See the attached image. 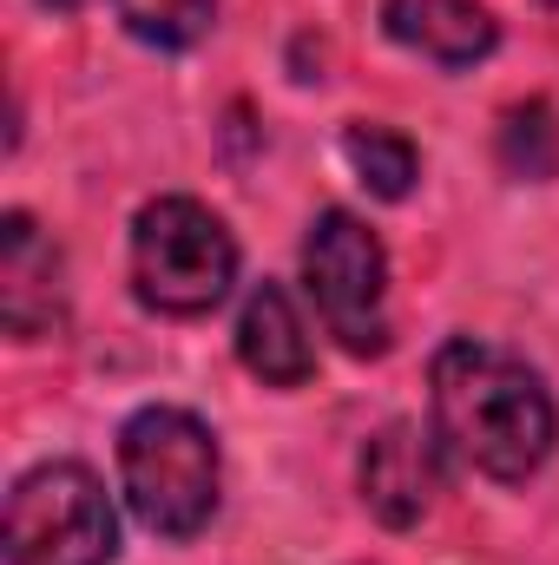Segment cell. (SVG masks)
Returning <instances> with one entry per match:
<instances>
[{
  "label": "cell",
  "instance_id": "1",
  "mask_svg": "<svg viewBox=\"0 0 559 565\" xmlns=\"http://www.w3.org/2000/svg\"><path fill=\"white\" fill-rule=\"evenodd\" d=\"M428 402H434V434L441 447L487 473V480H534L547 467L559 440V408L547 395V382L494 349V342H474V335H454L434 349V369H428Z\"/></svg>",
  "mask_w": 559,
  "mask_h": 565
},
{
  "label": "cell",
  "instance_id": "2",
  "mask_svg": "<svg viewBox=\"0 0 559 565\" xmlns=\"http://www.w3.org/2000/svg\"><path fill=\"white\" fill-rule=\"evenodd\" d=\"M119 480L126 500L158 540H198L218 513V434L191 408H139L119 427Z\"/></svg>",
  "mask_w": 559,
  "mask_h": 565
},
{
  "label": "cell",
  "instance_id": "3",
  "mask_svg": "<svg viewBox=\"0 0 559 565\" xmlns=\"http://www.w3.org/2000/svg\"><path fill=\"white\" fill-rule=\"evenodd\" d=\"M238 282V237L198 198H151L133 217V289L158 316H211Z\"/></svg>",
  "mask_w": 559,
  "mask_h": 565
},
{
  "label": "cell",
  "instance_id": "4",
  "mask_svg": "<svg viewBox=\"0 0 559 565\" xmlns=\"http://www.w3.org/2000/svg\"><path fill=\"white\" fill-rule=\"evenodd\" d=\"M119 520L93 467L46 460L7 493V565H113Z\"/></svg>",
  "mask_w": 559,
  "mask_h": 565
},
{
  "label": "cell",
  "instance_id": "5",
  "mask_svg": "<svg viewBox=\"0 0 559 565\" xmlns=\"http://www.w3.org/2000/svg\"><path fill=\"white\" fill-rule=\"evenodd\" d=\"M303 282L349 355L389 349V250L356 211H323L303 237Z\"/></svg>",
  "mask_w": 559,
  "mask_h": 565
},
{
  "label": "cell",
  "instance_id": "6",
  "mask_svg": "<svg viewBox=\"0 0 559 565\" xmlns=\"http://www.w3.org/2000/svg\"><path fill=\"white\" fill-rule=\"evenodd\" d=\"M362 507L382 520V526H415L421 513L434 507L441 480H447V447L434 427H415V422H389L369 447H362Z\"/></svg>",
  "mask_w": 559,
  "mask_h": 565
},
{
  "label": "cell",
  "instance_id": "7",
  "mask_svg": "<svg viewBox=\"0 0 559 565\" xmlns=\"http://www.w3.org/2000/svg\"><path fill=\"white\" fill-rule=\"evenodd\" d=\"M66 316V282H60V250L53 237H40V224L27 211L0 217V322L7 335L33 342L53 335Z\"/></svg>",
  "mask_w": 559,
  "mask_h": 565
},
{
  "label": "cell",
  "instance_id": "8",
  "mask_svg": "<svg viewBox=\"0 0 559 565\" xmlns=\"http://www.w3.org/2000/svg\"><path fill=\"white\" fill-rule=\"evenodd\" d=\"M382 33L447 73L481 66L500 46V20L481 0H382Z\"/></svg>",
  "mask_w": 559,
  "mask_h": 565
},
{
  "label": "cell",
  "instance_id": "9",
  "mask_svg": "<svg viewBox=\"0 0 559 565\" xmlns=\"http://www.w3.org/2000/svg\"><path fill=\"white\" fill-rule=\"evenodd\" d=\"M238 362L271 382V388H303L309 369H316V349H309V329L289 302L283 282H257L244 316H238Z\"/></svg>",
  "mask_w": 559,
  "mask_h": 565
},
{
  "label": "cell",
  "instance_id": "10",
  "mask_svg": "<svg viewBox=\"0 0 559 565\" xmlns=\"http://www.w3.org/2000/svg\"><path fill=\"white\" fill-rule=\"evenodd\" d=\"M342 158H349L356 178H362L376 198H389V204H402L421 178L415 145L402 139V132H389V126H349V132H342Z\"/></svg>",
  "mask_w": 559,
  "mask_h": 565
},
{
  "label": "cell",
  "instance_id": "11",
  "mask_svg": "<svg viewBox=\"0 0 559 565\" xmlns=\"http://www.w3.org/2000/svg\"><path fill=\"white\" fill-rule=\"evenodd\" d=\"M113 7H119L126 33L145 40V46H158V53L198 46L211 33V20H218V0H113Z\"/></svg>",
  "mask_w": 559,
  "mask_h": 565
},
{
  "label": "cell",
  "instance_id": "12",
  "mask_svg": "<svg viewBox=\"0 0 559 565\" xmlns=\"http://www.w3.org/2000/svg\"><path fill=\"white\" fill-rule=\"evenodd\" d=\"M500 164L514 178H534V184H547L559 171V126L547 99H527L500 119Z\"/></svg>",
  "mask_w": 559,
  "mask_h": 565
},
{
  "label": "cell",
  "instance_id": "13",
  "mask_svg": "<svg viewBox=\"0 0 559 565\" xmlns=\"http://www.w3.org/2000/svg\"><path fill=\"white\" fill-rule=\"evenodd\" d=\"M46 7H60V13H73V7H86V0H46Z\"/></svg>",
  "mask_w": 559,
  "mask_h": 565
},
{
  "label": "cell",
  "instance_id": "14",
  "mask_svg": "<svg viewBox=\"0 0 559 565\" xmlns=\"http://www.w3.org/2000/svg\"><path fill=\"white\" fill-rule=\"evenodd\" d=\"M553 7H559V0H553Z\"/></svg>",
  "mask_w": 559,
  "mask_h": 565
}]
</instances>
